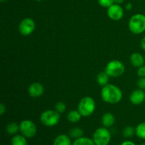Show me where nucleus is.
<instances>
[{"mask_svg":"<svg viewBox=\"0 0 145 145\" xmlns=\"http://www.w3.org/2000/svg\"><path fill=\"white\" fill-rule=\"evenodd\" d=\"M101 96L105 103L116 104L121 101L123 99V91L118 86L108 83L102 87Z\"/></svg>","mask_w":145,"mask_h":145,"instance_id":"obj_1","label":"nucleus"},{"mask_svg":"<svg viewBox=\"0 0 145 145\" xmlns=\"http://www.w3.org/2000/svg\"><path fill=\"white\" fill-rule=\"evenodd\" d=\"M96 104L94 99L91 96H84L79 101L77 106V110L82 117H89L96 110Z\"/></svg>","mask_w":145,"mask_h":145,"instance_id":"obj_2","label":"nucleus"},{"mask_svg":"<svg viewBox=\"0 0 145 145\" xmlns=\"http://www.w3.org/2000/svg\"><path fill=\"white\" fill-rule=\"evenodd\" d=\"M130 32L135 35H140L145 31V15L135 14L131 16L128 22Z\"/></svg>","mask_w":145,"mask_h":145,"instance_id":"obj_3","label":"nucleus"},{"mask_svg":"<svg viewBox=\"0 0 145 145\" xmlns=\"http://www.w3.org/2000/svg\"><path fill=\"white\" fill-rule=\"evenodd\" d=\"M125 67L120 60L113 59L108 62L105 68V72L108 74L110 77L117 78L122 76L125 73Z\"/></svg>","mask_w":145,"mask_h":145,"instance_id":"obj_4","label":"nucleus"},{"mask_svg":"<svg viewBox=\"0 0 145 145\" xmlns=\"http://www.w3.org/2000/svg\"><path fill=\"white\" fill-rule=\"evenodd\" d=\"M92 140L95 145H108L111 140V133L107 127H99L93 133Z\"/></svg>","mask_w":145,"mask_h":145,"instance_id":"obj_5","label":"nucleus"},{"mask_svg":"<svg viewBox=\"0 0 145 145\" xmlns=\"http://www.w3.org/2000/svg\"><path fill=\"white\" fill-rule=\"evenodd\" d=\"M40 120L46 127H54L59 123L60 114L55 110H46L41 113Z\"/></svg>","mask_w":145,"mask_h":145,"instance_id":"obj_6","label":"nucleus"},{"mask_svg":"<svg viewBox=\"0 0 145 145\" xmlns=\"http://www.w3.org/2000/svg\"><path fill=\"white\" fill-rule=\"evenodd\" d=\"M19 131L26 138H32L36 135L37 127L31 120H24L19 123Z\"/></svg>","mask_w":145,"mask_h":145,"instance_id":"obj_7","label":"nucleus"},{"mask_svg":"<svg viewBox=\"0 0 145 145\" xmlns=\"http://www.w3.org/2000/svg\"><path fill=\"white\" fill-rule=\"evenodd\" d=\"M35 29V23L31 18H25L21 20L18 25V31L24 36L31 35Z\"/></svg>","mask_w":145,"mask_h":145,"instance_id":"obj_8","label":"nucleus"},{"mask_svg":"<svg viewBox=\"0 0 145 145\" xmlns=\"http://www.w3.org/2000/svg\"><path fill=\"white\" fill-rule=\"evenodd\" d=\"M107 15L108 18L113 21H120L124 16V8L120 6V4L114 3L107 8Z\"/></svg>","mask_w":145,"mask_h":145,"instance_id":"obj_9","label":"nucleus"},{"mask_svg":"<svg viewBox=\"0 0 145 145\" xmlns=\"http://www.w3.org/2000/svg\"><path fill=\"white\" fill-rule=\"evenodd\" d=\"M45 89L43 85L40 82H33L28 88V93L31 97L39 98L43 95Z\"/></svg>","mask_w":145,"mask_h":145,"instance_id":"obj_10","label":"nucleus"},{"mask_svg":"<svg viewBox=\"0 0 145 145\" xmlns=\"http://www.w3.org/2000/svg\"><path fill=\"white\" fill-rule=\"evenodd\" d=\"M129 100L132 104L135 106L142 104L145 101V91L140 89H135L130 93Z\"/></svg>","mask_w":145,"mask_h":145,"instance_id":"obj_11","label":"nucleus"},{"mask_svg":"<svg viewBox=\"0 0 145 145\" xmlns=\"http://www.w3.org/2000/svg\"><path fill=\"white\" fill-rule=\"evenodd\" d=\"M130 62L134 67L139 68L145 65V58L140 52H133L130 57Z\"/></svg>","mask_w":145,"mask_h":145,"instance_id":"obj_12","label":"nucleus"},{"mask_svg":"<svg viewBox=\"0 0 145 145\" xmlns=\"http://www.w3.org/2000/svg\"><path fill=\"white\" fill-rule=\"evenodd\" d=\"M115 123H116V118L113 113L107 112L102 116L101 123L103 127L108 128V127H112L115 124Z\"/></svg>","mask_w":145,"mask_h":145,"instance_id":"obj_13","label":"nucleus"},{"mask_svg":"<svg viewBox=\"0 0 145 145\" xmlns=\"http://www.w3.org/2000/svg\"><path fill=\"white\" fill-rule=\"evenodd\" d=\"M53 145H72L71 137L65 134L59 135L54 140Z\"/></svg>","mask_w":145,"mask_h":145,"instance_id":"obj_14","label":"nucleus"},{"mask_svg":"<svg viewBox=\"0 0 145 145\" xmlns=\"http://www.w3.org/2000/svg\"><path fill=\"white\" fill-rule=\"evenodd\" d=\"M82 116L79 113V110H72L69 111L67 116V119L68 121L71 123H76L79 122L82 119Z\"/></svg>","mask_w":145,"mask_h":145,"instance_id":"obj_15","label":"nucleus"},{"mask_svg":"<svg viewBox=\"0 0 145 145\" xmlns=\"http://www.w3.org/2000/svg\"><path fill=\"white\" fill-rule=\"evenodd\" d=\"M109 79L110 76H108L106 72H101L98 74L97 76H96V81L97 83L100 85L101 86H104L107 85L109 82Z\"/></svg>","mask_w":145,"mask_h":145,"instance_id":"obj_16","label":"nucleus"},{"mask_svg":"<svg viewBox=\"0 0 145 145\" xmlns=\"http://www.w3.org/2000/svg\"><path fill=\"white\" fill-rule=\"evenodd\" d=\"M11 145H28L26 137L23 135H15L12 137L11 140Z\"/></svg>","mask_w":145,"mask_h":145,"instance_id":"obj_17","label":"nucleus"},{"mask_svg":"<svg viewBox=\"0 0 145 145\" xmlns=\"http://www.w3.org/2000/svg\"><path fill=\"white\" fill-rule=\"evenodd\" d=\"M19 131V125L15 122H11L6 126V132L9 135H15Z\"/></svg>","mask_w":145,"mask_h":145,"instance_id":"obj_18","label":"nucleus"},{"mask_svg":"<svg viewBox=\"0 0 145 145\" xmlns=\"http://www.w3.org/2000/svg\"><path fill=\"white\" fill-rule=\"evenodd\" d=\"M72 145H95L93 140L88 137H82L74 140Z\"/></svg>","mask_w":145,"mask_h":145,"instance_id":"obj_19","label":"nucleus"},{"mask_svg":"<svg viewBox=\"0 0 145 145\" xmlns=\"http://www.w3.org/2000/svg\"><path fill=\"white\" fill-rule=\"evenodd\" d=\"M69 136L72 139L76 140L78 138L83 137L84 136V130L81 127H74L71 129L69 132Z\"/></svg>","mask_w":145,"mask_h":145,"instance_id":"obj_20","label":"nucleus"},{"mask_svg":"<svg viewBox=\"0 0 145 145\" xmlns=\"http://www.w3.org/2000/svg\"><path fill=\"white\" fill-rule=\"evenodd\" d=\"M135 135L142 140H145V122L140 123L135 127Z\"/></svg>","mask_w":145,"mask_h":145,"instance_id":"obj_21","label":"nucleus"},{"mask_svg":"<svg viewBox=\"0 0 145 145\" xmlns=\"http://www.w3.org/2000/svg\"><path fill=\"white\" fill-rule=\"evenodd\" d=\"M123 135L126 138L133 137L135 135V127L133 126H127L123 131Z\"/></svg>","mask_w":145,"mask_h":145,"instance_id":"obj_22","label":"nucleus"},{"mask_svg":"<svg viewBox=\"0 0 145 145\" xmlns=\"http://www.w3.org/2000/svg\"><path fill=\"white\" fill-rule=\"evenodd\" d=\"M55 110H56L57 112H58L59 114L65 113L67 110L66 104H65V103H63V102H57L55 106Z\"/></svg>","mask_w":145,"mask_h":145,"instance_id":"obj_23","label":"nucleus"},{"mask_svg":"<svg viewBox=\"0 0 145 145\" xmlns=\"http://www.w3.org/2000/svg\"><path fill=\"white\" fill-rule=\"evenodd\" d=\"M99 5L104 8H108L109 7L114 4V0H98Z\"/></svg>","mask_w":145,"mask_h":145,"instance_id":"obj_24","label":"nucleus"},{"mask_svg":"<svg viewBox=\"0 0 145 145\" xmlns=\"http://www.w3.org/2000/svg\"><path fill=\"white\" fill-rule=\"evenodd\" d=\"M138 89L145 91V77H140L137 82Z\"/></svg>","mask_w":145,"mask_h":145,"instance_id":"obj_25","label":"nucleus"},{"mask_svg":"<svg viewBox=\"0 0 145 145\" xmlns=\"http://www.w3.org/2000/svg\"><path fill=\"white\" fill-rule=\"evenodd\" d=\"M137 76L139 77H145V65L137 68Z\"/></svg>","mask_w":145,"mask_h":145,"instance_id":"obj_26","label":"nucleus"},{"mask_svg":"<svg viewBox=\"0 0 145 145\" xmlns=\"http://www.w3.org/2000/svg\"><path fill=\"white\" fill-rule=\"evenodd\" d=\"M6 110H7V108L5 105L3 103H0V116H3L6 113Z\"/></svg>","mask_w":145,"mask_h":145,"instance_id":"obj_27","label":"nucleus"},{"mask_svg":"<svg viewBox=\"0 0 145 145\" xmlns=\"http://www.w3.org/2000/svg\"><path fill=\"white\" fill-rule=\"evenodd\" d=\"M120 145H136V144L133 142V141H130V140H125V141L123 142Z\"/></svg>","mask_w":145,"mask_h":145,"instance_id":"obj_28","label":"nucleus"},{"mask_svg":"<svg viewBox=\"0 0 145 145\" xmlns=\"http://www.w3.org/2000/svg\"><path fill=\"white\" fill-rule=\"evenodd\" d=\"M140 46H141L142 49L145 51V36L142 38L141 42H140Z\"/></svg>","mask_w":145,"mask_h":145,"instance_id":"obj_29","label":"nucleus"},{"mask_svg":"<svg viewBox=\"0 0 145 145\" xmlns=\"http://www.w3.org/2000/svg\"><path fill=\"white\" fill-rule=\"evenodd\" d=\"M125 9L127 10V11H130V10H132V8H133V4H131V3H127V4L125 5Z\"/></svg>","mask_w":145,"mask_h":145,"instance_id":"obj_30","label":"nucleus"},{"mask_svg":"<svg viewBox=\"0 0 145 145\" xmlns=\"http://www.w3.org/2000/svg\"><path fill=\"white\" fill-rule=\"evenodd\" d=\"M125 1V0H114V2L118 4H123V3H124Z\"/></svg>","mask_w":145,"mask_h":145,"instance_id":"obj_31","label":"nucleus"},{"mask_svg":"<svg viewBox=\"0 0 145 145\" xmlns=\"http://www.w3.org/2000/svg\"><path fill=\"white\" fill-rule=\"evenodd\" d=\"M0 1H1V2H4V1H7V0H0Z\"/></svg>","mask_w":145,"mask_h":145,"instance_id":"obj_32","label":"nucleus"},{"mask_svg":"<svg viewBox=\"0 0 145 145\" xmlns=\"http://www.w3.org/2000/svg\"><path fill=\"white\" fill-rule=\"evenodd\" d=\"M35 1H43V0H35Z\"/></svg>","mask_w":145,"mask_h":145,"instance_id":"obj_33","label":"nucleus"},{"mask_svg":"<svg viewBox=\"0 0 145 145\" xmlns=\"http://www.w3.org/2000/svg\"><path fill=\"white\" fill-rule=\"evenodd\" d=\"M141 145H145V142H143V143H142V144Z\"/></svg>","mask_w":145,"mask_h":145,"instance_id":"obj_34","label":"nucleus"}]
</instances>
